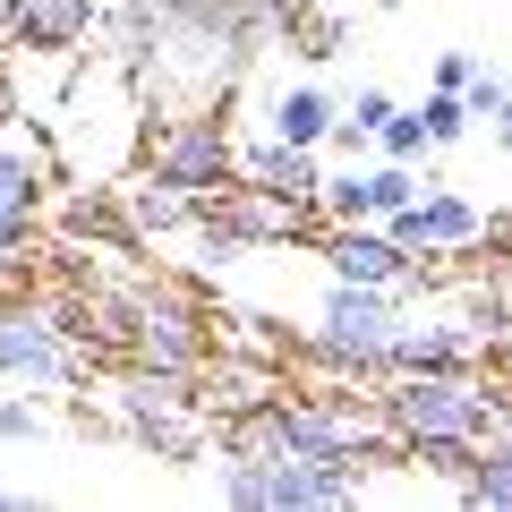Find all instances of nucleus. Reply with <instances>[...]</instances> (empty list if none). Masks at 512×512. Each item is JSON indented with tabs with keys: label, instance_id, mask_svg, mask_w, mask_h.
I'll use <instances>...</instances> for the list:
<instances>
[{
	"label": "nucleus",
	"instance_id": "nucleus-6",
	"mask_svg": "<svg viewBox=\"0 0 512 512\" xmlns=\"http://www.w3.org/2000/svg\"><path fill=\"white\" fill-rule=\"evenodd\" d=\"M128 350H137V367H154V376H197L205 367V333L171 291H137V308H128Z\"/></svg>",
	"mask_w": 512,
	"mask_h": 512
},
{
	"label": "nucleus",
	"instance_id": "nucleus-18",
	"mask_svg": "<svg viewBox=\"0 0 512 512\" xmlns=\"http://www.w3.org/2000/svg\"><path fill=\"white\" fill-rule=\"evenodd\" d=\"M419 120H427V146H461V137H470V103H461V94H427L419 103Z\"/></svg>",
	"mask_w": 512,
	"mask_h": 512
},
{
	"label": "nucleus",
	"instance_id": "nucleus-26",
	"mask_svg": "<svg viewBox=\"0 0 512 512\" xmlns=\"http://www.w3.org/2000/svg\"><path fill=\"white\" fill-rule=\"evenodd\" d=\"M384 9H410V0H384Z\"/></svg>",
	"mask_w": 512,
	"mask_h": 512
},
{
	"label": "nucleus",
	"instance_id": "nucleus-11",
	"mask_svg": "<svg viewBox=\"0 0 512 512\" xmlns=\"http://www.w3.org/2000/svg\"><path fill=\"white\" fill-rule=\"evenodd\" d=\"M453 495H461V504H478V512H512V419L487 427V436L470 444V461H461Z\"/></svg>",
	"mask_w": 512,
	"mask_h": 512
},
{
	"label": "nucleus",
	"instance_id": "nucleus-20",
	"mask_svg": "<svg viewBox=\"0 0 512 512\" xmlns=\"http://www.w3.org/2000/svg\"><path fill=\"white\" fill-rule=\"evenodd\" d=\"M26 248H35V214H26V205H9V197H0V265H18Z\"/></svg>",
	"mask_w": 512,
	"mask_h": 512
},
{
	"label": "nucleus",
	"instance_id": "nucleus-2",
	"mask_svg": "<svg viewBox=\"0 0 512 512\" xmlns=\"http://www.w3.org/2000/svg\"><path fill=\"white\" fill-rule=\"evenodd\" d=\"M402 291H384V282H333L316 291V325H308V359L333 367L350 384H384L393 376V342H402Z\"/></svg>",
	"mask_w": 512,
	"mask_h": 512
},
{
	"label": "nucleus",
	"instance_id": "nucleus-17",
	"mask_svg": "<svg viewBox=\"0 0 512 512\" xmlns=\"http://www.w3.org/2000/svg\"><path fill=\"white\" fill-rule=\"evenodd\" d=\"M376 154H384V163H427V120H419V103H393V120L376 128Z\"/></svg>",
	"mask_w": 512,
	"mask_h": 512
},
{
	"label": "nucleus",
	"instance_id": "nucleus-16",
	"mask_svg": "<svg viewBox=\"0 0 512 512\" xmlns=\"http://www.w3.org/2000/svg\"><path fill=\"white\" fill-rule=\"evenodd\" d=\"M308 214H316V222H376V214H367V180H359V163H350V171H325V188H316Z\"/></svg>",
	"mask_w": 512,
	"mask_h": 512
},
{
	"label": "nucleus",
	"instance_id": "nucleus-19",
	"mask_svg": "<svg viewBox=\"0 0 512 512\" xmlns=\"http://www.w3.org/2000/svg\"><path fill=\"white\" fill-rule=\"evenodd\" d=\"M504 94H512V77H495V69H470L461 103H470V120H495V111H504Z\"/></svg>",
	"mask_w": 512,
	"mask_h": 512
},
{
	"label": "nucleus",
	"instance_id": "nucleus-15",
	"mask_svg": "<svg viewBox=\"0 0 512 512\" xmlns=\"http://www.w3.org/2000/svg\"><path fill=\"white\" fill-rule=\"evenodd\" d=\"M359 180H367V214H376V222H384V214H402V205L427 188L419 163H384V154H376V163H359Z\"/></svg>",
	"mask_w": 512,
	"mask_h": 512
},
{
	"label": "nucleus",
	"instance_id": "nucleus-7",
	"mask_svg": "<svg viewBox=\"0 0 512 512\" xmlns=\"http://www.w3.org/2000/svg\"><path fill=\"white\" fill-rule=\"evenodd\" d=\"M111 197H120L128 239H180V231H197V214H205V197H188V188L163 180V171H128Z\"/></svg>",
	"mask_w": 512,
	"mask_h": 512
},
{
	"label": "nucleus",
	"instance_id": "nucleus-3",
	"mask_svg": "<svg viewBox=\"0 0 512 512\" xmlns=\"http://www.w3.org/2000/svg\"><path fill=\"white\" fill-rule=\"evenodd\" d=\"M146 171H163V180H180L188 197H222V188L239 180V137H231V120H222L214 103H188L180 120H171L163 137H154Z\"/></svg>",
	"mask_w": 512,
	"mask_h": 512
},
{
	"label": "nucleus",
	"instance_id": "nucleus-24",
	"mask_svg": "<svg viewBox=\"0 0 512 512\" xmlns=\"http://www.w3.org/2000/svg\"><path fill=\"white\" fill-rule=\"evenodd\" d=\"M9 504H35V495H18V487H0V512H9Z\"/></svg>",
	"mask_w": 512,
	"mask_h": 512
},
{
	"label": "nucleus",
	"instance_id": "nucleus-10",
	"mask_svg": "<svg viewBox=\"0 0 512 512\" xmlns=\"http://www.w3.org/2000/svg\"><path fill=\"white\" fill-rule=\"evenodd\" d=\"M419 231H427V256H470L478 239H487V214H478L461 188L427 180V188H419Z\"/></svg>",
	"mask_w": 512,
	"mask_h": 512
},
{
	"label": "nucleus",
	"instance_id": "nucleus-14",
	"mask_svg": "<svg viewBox=\"0 0 512 512\" xmlns=\"http://www.w3.org/2000/svg\"><path fill=\"white\" fill-rule=\"evenodd\" d=\"M43 188H52V154H43L35 137H18V128H0V197L35 214Z\"/></svg>",
	"mask_w": 512,
	"mask_h": 512
},
{
	"label": "nucleus",
	"instance_id": "nucleus-8",
	"mask_svg": "<svg viewBox=\"0 0 512 512\" xmlns=\"http://www.w3.org/2000/svg\"><path fill=\"white\" fill-rule=\"evenodd\" d=\"M239 188H265V197H282V205H316V188H325V146L256 137V146H239Z\"/></svg>",
	"mask_w": 512,
	"mask_h": 512
},
{
	"label": "nucleus",
	"instance_id": "nucleus-23",
	"mask_svg": "<svg viewBox=\"0 0 512 512\" xmlns=\"http://www.w3.org/2000/svg\"><path fill=\"white\" fill-rule=\"evenodd\" d=\"M495 146L512 154V94H504V111H495Z\"/></svg>",
	"mask_w": 512,
	"mask_h": 512
},
{
	"label": "nucleus",
	"instance_id": "nucleus-4",
	"mask_svg": "<svg viewBox=\"0 0 512 512\" xmlns=\"http://www.w3.org/2000/svg\"><path fill=\"white\" fill-rule=\"evenodd\" d=\"M316 256H325L333 282H384V291H427V256L393 248V231L384 222H325V239H316Z\"/></svg>",
	"mask_w": 512,
	"mask_h": 512
},
{
	"label": "nucleus",
	"instance_id": "nucleus-1",
	"mask_svg": "<svg viewBox=\"0 0 512 512\" xmlns=\"http://www.w3.org/2000/svg\"><path fill=\"white\" fill-rule=\"evenodd\" d=\"M376 419L393 444H427V436H461L478 444L487 427H504V393H495L478 367H402V376L376 384Z\"/></svg>",
	"mask_w": 512,
	"mask_h": 512
},
{
	"label": "nucleus",
	"instance_id": "nucleus-25",
	"mask_svg": "<svg viewBox=\"0 0 512 512\" xmlns=\"http://www.w3.org/2000/svg\"><path fill=\"white\" fill-rule=\"evenodd\" d=\"M154 9H188V0H154Z\"/></svg>",
	"mask_w": 512,
	"mask_h": 512
},
{
	"label": "nucleus",
	"instance_id": "nucleus-22",
	"mask_svg": "<svg viewBox=\"0 0 512 512\" xmlns=\"http://www.w3.org/2000/svg\"><path fill=\"white\" fill-rule=\"evenodd\" d=\"M470 69H478L470 52H436V86H444V94H461V86H470Z\"/></svg>",
	"mask_w": 512,
	"mask_h": 512
},
{
	"label": "nucleus",
	"instance_id": "nucleus-5",
	"mask_svg": "<svg viewBox=\"0 0 512 512\" xmlns=\"http://www.w3.org/2000/svg\"><path fill=\"white\" fill-rule=\"evenodd\" d=\"M0 384H77V333L60 308H0Z\"/></svg>",
	"mask_w": 512,
	"mask_h": 512
},
{
	"label": "nucleus",
	"instance_id": "nucleus-13",
	"mask_svg": "<svg viewBox=\"0 0 512 512\" xmlns=\"http://www.w3.org/2000/svg\"><path fill=\"white\" fill-rule=\"evenodd\" d=\"M402 367H478V333H461V325H402L393 376H402Z\"/></svg>",
	"mask_w": 512,
	"mask_h": 512
},
{
	"label": "nucleus",
	"instance_id": "nucleus-9",
	"mask_svg": "<svg viewBox=\"0 0 512 512\" xmlns=\"http://www.w3.org/2000/svg\"><path fill=\"white\" fill-rule=\"evenodd\" d=\"M103 26V0H18V26H9V52H43V60H69L94 43Z\"/></svg>",
	"mask_w": 512,
	"mask_h": 512
},
{
	"label": "nucleus",
	"instance_id": "nucleus-12",
	"mask_svg": "<svg viewBox=\"0 0 512 512\" xmlns=\"http://www.w3.org/2000/svg\"><path fill=\"white\" fill-rule=\"evenodd\" d=\"M333 111H342V103H333L316 77H308V86H282L274 103H265V137H282V146H325Z\"/></svg>",
	"mask_w": 512,
	"mask_h": 512
},
{
	"label": "nucleus",
	"instance_id": "nucleus-21",
	"mask_svg": "<svg viewBox=\"0 0 512 512\" xmlns=\"http://www.w3.org/2000/svg\"><path fill=\"white\" fill-rule=\"evenodd\" d=\"M43 436V410L35 402H9V393H0V444H35Z\"/></svg>",
	"mask_w": 512,
	"mask_h": 512
}]
</instances>
